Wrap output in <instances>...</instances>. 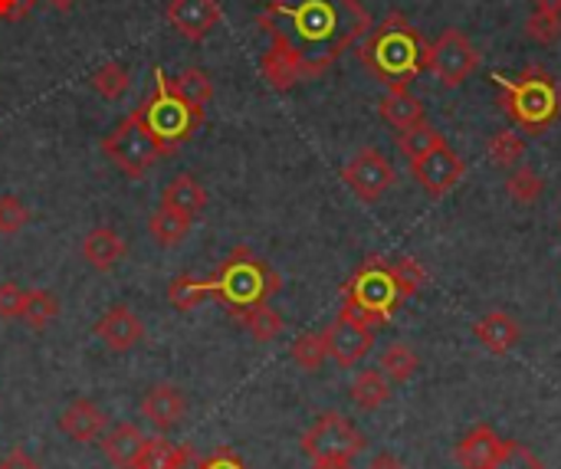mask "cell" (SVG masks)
Masks as SVG:
<instances>
[{
  "instance_id": "2",
  "label": "cell",
  "mask_w": 561,
  "mask_h": 469,
  "mask_svg": "<svg viewBox=\"0 0 561 469\" xmlns=\"http://www.w3.org/2000/svg\"><path fill=\"white\" fill-rule=\"evenodd\" d=\"M358 59L388 89H408L431 69V43L401 10H391L378 26L368 30L365 43L358 46Z\"/></svg>"
},
{
  "instance_id": "9",
  "label": "cell",
  "mask_w": 561,
  "mask_h": 469,
  "mask_svg": "<svg viewBox=\"0 0 561 469\" xmlns=\"http://www.w3.org/2000/svg\"><path fill=\"white\" fill-rule=\"evenodd\" d=\"M477 66H480V53L463 30H454V26L444 30L437 43L431 46V69L447 89H457L460 82H467L477 72Z\"/></svg>"
},
{
  "instance_id": "49",
  "label": "cell",
  "mask_w": 561,
  "mask_h": 469,
  "mask_svg": "<svg viewBox=\"0 0 561 469\" xmlns=\"http://www.w3.org/2000/svg\"><path fill=\"white\" fill-rule=\"evenodd\" d=\"M559 230H561V220H559Z\"/></svg>"
},
{
  "instance_id": "22",
  "label": "cell",
  "mask_w": 561,
  "mask_h": 469,
  "mask_svg": "<svg viewBox=\"0 0 561 469\" xmlns=\"http://www.w3.org/2000/svg\"><path fill=\"white\" fill-rule=\"evenodd\" d=\"M141 447H145V434H141L135 424H118V427L102 441L105 457L112 460V467H118V469L135 467V460H138Z\"/></svg>"
},
{
  "instance_id": "34",
  "label": "cell",
  "mask_w": 561,
  "mask_h": 469,
  "mask_svg": "<svg viewBox=\"0 0 561 469\" xmlns=\"http://www.w3.org/2000/svg\"><path fill=\"white\" fill-rule=\"evenodd\" d=\"M329 358V348H325V335L322 332H306L293 342V362L302 368V371H319Z\"/></svg>"
},
{
  "instance_id": "28",
  "label": "cell",
  "mask_w": 561,
  "mask_h": 469,
  "mask_svg": "<svg viewBox=\"0 0 561 469\" xmlns=\"http://www.w3.org/2000/svg\"><path fill=\"white\" fill-rule=\"evenodd\" d=\"M59 316V302L56 296H49L46 289H30L26 299H23V309H20V322L33 332L46 329L53 319Z\"/></svg>"
},
{
  "instance_id": "17",
  "label": "cell",
  "mask_w": 561,
  "mask_h": 469,
  "mask_svg": "<svg viewBox=\"0 0 561 469\" xmlns=\"http://www.w3.org/2000/svg\"><path fill=\"white\" fill-rule=\"evenodd\" d=\"M503 450V441L493 427L480 424L473 427L460 444H457V464L463 469H493L496 467V457Z\"/></svg>"
},
{
  "instance_id": "48",
  "label": "cell",
  "mask_w": 561,
  "mask_h": 469,
  "mask_svg": "<svg viewBox=\"0 0 561 469\" xmlns=\"http://www.w3.org/2000/svg\"><path fill=\"white\" fill-rule=\"evenodd\" d=\"M46 3H49L53 10H59V13H66V10H72V7H76L79 0H46Z\"/></svg>"
},
{
  "instance_id": "33",
  "label": "cell",
  "mask_w": 561,
  "mask_h": 469,
  "mask_svg": "<svg viewBox=\"0 0 561 469\" xmlns=\"http://www.w3.org/2000/svg\"><path fill=\"white\" fill-rule=\"evenodd\" d=\"M542 191H546L542 174H536V171L526 168V164L513 168L510 178H506V194H510L513 201H519V204H536V201L542 197Z\"/></svg>"
},
{
  "instance_id": "13",
  "label": "cell",
  "mask_w": 561,
  "mask_h": 469,
  "mask_svg": "<svg viewBox=\"0 0 561 469\" xmlns=\"http://www.w3.org/2000/svg\"><path fill=\"white\" fill-rule=\"evenodd\" d=\"M220 20H224L220 0H171L168 3V23L191 43L204 39Z\"/></svg>"
},
{
  "instance_id": "6",
  "label": "cell",
  "mask_w": 561,
  "mask_h": 469,
  "mask_svg": "<svg viewBox=\"0 0 561 469\" xmlns=\"http://www.w3.org/2000/svg\"><path fill=\"white\" fill-rule=\"evenodd\" d=\"M135 115L145 122V128L158 138V145L168 155L178 151L197 131V125L204 122V108H197L187 99H181L161 66H154V89L135 108Z\"/></svg>"
},
{
  "instance_id": "40",
  "label": "cell",
  "mask_w": 561,
  "mask_h": 469,
  "mask_svg": "<svg viewBox=\"0 0 561 469\" xmlns=\"http://www.w3.org/2000/svg\"><path fill=\"white\" fill-rule=\"evenodd\" d=\"M23 299H26V289H23V286H16V283H0V319H3V322L20 319Z\"/></svg>"
},
{
  "instance_id": "24",
  "label": "cell",
  "mask_w": 561,
  "mask_h": 469,
  "mask_svg": "<svg viewBox=\"0 0 561 469\" xmlns=\"http://www.w3.org/2000/svg\"><path fill=\"white\" fill-rule=\"evenodd\" d=\"M388 398H391V381H388L381 371H375V368L362 371V375L352 381V401H355L362 411H378V408L388 404Z\"/></svg>"
},
{
  "instance_id": "45",
  "label": "cell",
  "mask_w": 561,
  "mask_h": 469,
  "mask_svg": "<svg viewBox=\"0 0 561 469\" xmlns=\"http://www.w3.org/2000/svg\"><path fill=\"white\" fill-rule=\"evenodd\" d=\"M368 469H408L398 457H391V454H378L371 464H368Z\"/></svg>"
},
{
  "instance_id": "30",
  "label": "cell",
  "mask_w": 561,
  "mask_h": 469,
  "mask_svg": "<svg viewBox=\"0 0 561 469\" xmlns=\"http://www.w3.org/2000/svg\"><path fill=\"white\" fill-rule=\"evenodd\" d=\"M171 85H174V92H178L181 99H187V102L197 105V108H207L210 99H214V82H210V76H207L204 69H197V66L184 69L178 79H171Z\"/></svg>"
},
{
  "instance_id": "19",
  "label": "cell",
  "mask_w": 561,
  "mask_h": 469,
  "mask_svg": "<svg viewBox=\"0 0 561 469\" xmlns=\"http://www.w3.org/2000/svg\"><path fill=\"white\" fill-rule=\"evenodd\" d=\"M82 256L92 270L108 273L118 266V260L125 256V240L112 230V227H95L85 233L82 240Z\"/></svg>"
},
{
  "instance_id": "27",
  "label": "cell",
  "mask_w": 561,
  "mask_h": 469,
  "mask_svg": "<svg viewBox=\"0 0 561 469\" xmlns=\"http://www.w3.org/2000/svg\"><path fill=\"white\" fill-rule=\"evenodd\" d=\"M184 450H187V444L178 447V444H171L164 437L145 441V447H141V454H138L131 469H178L181 460H184Z\"/></svg>"
},
{
  "instance_id": "36",
  "label": "cell",
  "mask_w": 561,
  "mask_h": 469,
  "mask_svg": "<svg viewBox=\"0 0 561 469\" xmlns=\"http://www.w3.org/2000/svg\"><path fill=\"white\" fill-rule=\"evenodd\" d=\"M388 263H391V273H394L398 289H401L404 299L417 296L427 286V270L414 256H398V260H388Z\"/></svg>"
},
{
  "instance_id": "35",
  "label": "cell",
  "mask_w": 561,
  "mask_h": 469,
  "mask_svg": "<svg viewBox=\"0 0 561 469\" xmlns=\"http://www.w3.org/2000/svg\"><path fill=\"white\" fill-rule=\"evenodd\" d=\"M128 79H131V76H128V69H125L122 62H105V66H99V69L92 72V89H95L102 99L115 102V99L125 95Z\"/></svg>"
},
{
  "instance_id": "4",
  "label": "cell",
  "mask_w": 561,
  "mask_h": 469,
  "mask_svg": "<svg viewBox=\"0 0 561 469\" xmlns=\"http://www.w3.org/2000/svg\"><path fill=\"white\" fill-rule=\"evenodd\" d=\"M404 302L391 263L381 256H368L352 279L342 286V316L365 322L368 329H381L391 322L398 306Z\"/></svg>"
},
{
  "instance_id": "16",
  "label": "cell",
  "mask_w": 561,
  "mask_h": 469,
  "mask_svg": "<svg viewBox=\"0 0 561 469\" xmlns=\"http://www.w3.org/2000/svg\"><path fill=\"white\" fill-rule=\"evenodd\" d=\"M184 414H187V398L174 385H154L141 398V417L158 431H171Z\"/></svg>"
},
{
  "instance_id": "15",
  "label": "cell",
  "mask_w": 561,
  "mask_h": 469,
  "mask_svg": "<svg viewBox=\"0 0 561 469\" xmlns=\"http://www.w3.org/2000/svg\"><path fill=\"white\" fill-rule=\"evenodd\" d=\"M473 335H477V342H480L483 352H490V355H510V352L519 345L523 329H519V322H516L510 312L493 309V312H486L483 319H477Z\"/></svg>"
},
{
  "instance_id": "41",
  "label": "cell",
  "mask_w": 561,
  "mask_h": 469,
  "mask_svg": "<svg viewBox=\"0 0 561 469\" xmlns=\"http://www.w3.org/2000/svg\"><path fill=\"white\" fill-rule=\"evenodd\" d=\"M33 7H36V0H0V20L16 23V20H23Z\"/></svg>"
},
{
  "instance_id": "7",
  "label": "cell",
  "mask_w": 561,
  "mask_h": 469,
  "mask_svg": "<svg viewBox=\"0 0 561 469\" xmlns=\"http://www.w3.org/2000/svg\"><path fill=\"white\" fill-rule=\"evenodd\" d=\"M102 151L128 174V178H141L158 158H164L168 151L158 145V138L145 128V122L131 112L125 115L112 135L102 138Z\"/></svg>"
},
{
  "instance_id": "39",
  "label": "cell",
  "mask_w": 561,
  "mask_h": 469,
  "mask_svg": "<svg viewBox=\"0 0 561 469\" xmlns=\"http://www.w3.org/2000/svg\"><path fill=\"white\" fill-rule=\"evenodd\" d=\"M30 220V210L20 197H0V233H16Z\"/></svg>"
},
{
  "instance_id": "12",
  "label": "cell",
  "mask_w": 561,
  "mask_h": 469,
  "mask_svg": "<svg viewBox=\"0 0 561 469\" xmlns=\"http://www.w3.org/2000/svg\"><path fill=\"white\" fill-rule=\"evenodd\" d=\"M322 335H325L329 358H335L342 368H355L371 352V345H375V329H368L365 322L348 319L342 312H339V319Z\"/></svg>"
},
{
  "instance_id": "1",
  "label": "cell",
  "mask_w": 561,
  "mask_h": 469,
  "mask_svg": "<svg viewBox=\"0 0 561 469\" xmlns=\"http://www.w3.org/2000/svg\"><path fill=\"white\" fill-rule=\"evenodd\" d=\"M256 23L270 36L260 69L276 92L319 79L375 26L362 0H270Z\"/></svg>"
},
{
  "instance_id": "42",
  "label": "cell",
  "mask_w": 561,
  "mask_h": 469,
  "mask_svg": "<svg viewBox=\"0 0 561 469\" xmlns=\"http://www.w3.org/2000/svg\"><path fill=\"white\" fill-rule=\"evenodd\" d=\"M201 469H247V464L233 450H217L210 460H201Z\"/></svg>"
},
{
  "instance_id": "46",
  "label": "cell",
  "mask_w": 561,
  "mask_h": 469,
  "mask_svg": "<svg viewBox=\"0 0 561 469\" xmlns=\"http://www.w3.org/2000/svg\"><path fill=\"white\" fill-rule=\"evenodd\" d=\"M536 10H546V13H559L561 16V0H533Z\"/></svg>"
},
{
  "instance_id": "21",
  "label": "cell",
  "mask_w": 561,
  "mask_h": 469,
  "mask_svg": "<svg viewBox=\"0 0 561 469\" xmlns=\"http://www.w3.org/2000/svg\"><path fill=\"white\" fill-rule=\"evenodd\" d=\"M378 112L388 125H394L398 131L408 125L424 122V102L417 95H411L408 89H388L385 99L378 102Z\"/></svg>"
},
{
  "instance_id": "29",
  "label": "cell",
  "mask_w": 561,
  "mask_h": 469,
  "mask_svg": "<svg viewBox=\"0 0 561 469\" xmlns=\"http://www.w3.org/2000/svg\"><path fill=\"white\" fill-rule=\"evenodd\" d=\"M417 368H421V362H417L414 348H408L404 342L388 345L385 355H381V375H385L388 381H394V385L411 381V378L417 375Z\"/></svg>"
},
{
  "instance_id": "47",
  "label": "cell",
  "mask_w": 561,
  "mask_h": 469,
  "mask_svg": "<svg viewBox=\"0 0 561 469\" xmlns=\"http://www.w3.org/2000/svg\"><path fill=\"white\" fill-rule=\"evenodd\" d=\"M178 469H201V460H197L194 447H187V450H184V460H181V467Z\"/></svg>"
},
{
  "instance_id": "18",
  "label": "cell",
  "mask_w": 561,
  "mask_h": 469,
  "mask_svg": "<svg viewBox=\"0 0 561 469\" xmlns=\"http://www.w3.org/2000/svg\"><path fill=\"white\" fill-rule=\"evenodd\" d=\"M59 431L76 441V444H92L102 431H105V414L85 401V398H76L62 414H59Z\"/></svg>"
},
{
  "instance_id": "44",
  "label": "cell",
  "mask_w": 561,
  "mask_h": 469,
  "mask_svg": "<svg viewBox=\"0 0 561 469\" xmlns=\"http://www.w3.org/2000/svg\"><path fill=\"white\" fill-rule=\"evenodd\" d=\"M312 469H355V467H352V457H322V460H312Z\"/></svg>"
},
{
  "instance_id": "14",
  "label": "cell",
  "mask_w": 561,
  "mask_h": 469,
  "mask_svg": "<svg viewBox=\"0 0 561 469\" xmlns=\"http://www.w3.org/2000/svg\"><path fill=\"white\" fill-rule=\"evenodd\" d=\"M95 339L108 352H131L135 345L145 342V325H141V319L128 306H112L95 322Z\"/></svg>"
},
{
  "instance_id": "11",
  "label": "cell",
  "mask_w": 561,
  "mask_h": 469,
  "mask_svg": "<svg viewBox=\"0 0 561 469\" xmlns=\"http://www.w3.org/2000/svg\"><path fill=\"white\" fill-rule=\"evenodd\" d=\"M411 171H414V178L421 181V187H424L431 197H447V194L460 184V178L467 174V164H463V158L450 148V141L444 138L434 151H427L424 158L411 161Z\"/></svg>"
},
{
  "instance_id": "38",
  "label": "cell",
  "mask_w": 561,
  "mask_h": 469,
  "mask_svg": "<svg viewBox=\"0 0 561 469\" xmlns=\"http://www.w3.org/2000/svg\"><path fill=\"white\" fill-rule=\"evenodd\" d=\"M493 469H546V464L526 447V444H516V441H503V450L496 457V467Z\"/></svg>"
},
{
  "instance_id": "20",
  "label": "cell",
  "mask_w": 561,
  "mask_h": 469,
  "mask_svg": "<svg viewBox=\"0 0 561 469\" xmlns=\"http://www.w3.org/2000/svg\"><path fill=\"white\" fill-rule=\"evenodd\" d=\"M161 204L194 220V217H201V214H204V207H207V194H204V187H201L191 174H178V178L164 187Z\"/></svg>"
},
{
  "instance_id": "3",
  "label": "cell",
  "mask_w": 561,
  "mask_h": 469,
  "mask_svg": "<svg viewBox=\"0 0 561 469\" xmlns=\"http://www.w3.org/2000/svg\"><path fill=\"white\" fill-rule=\"evenodd\" d=\"M496 82L500 105L519 131L539 138L561 118V79L546 66L529 62L516 76H496Z\"/></svg>"
},
{
  "instance_id": "23",
  "label": "cell",
  "mask_w": 561,
  "mask_h": 469,
  "mask_svg": "<svg viewBox=\"0 0 561 469\" xmlns=\"http://www.w3.org/2000/svg\"><path fill=\"white\" fill-rule=\"evenodd\" d=\"M191 217H184V214H178V210H171V207H158L154 214H151V220H148V233H151V240L158 243V247H178L187 233H191Z\"/></svg>"
},
{
  "instance_id": "5",
  "label": "cell",
  "mask_w": 561,
  "mask_h": 469,
  "mask_svg": "<svg viewBox=\"0 0 561 469\" xmlns=\"http://www.w3.org/2000/svg\"><path fill=\"white\" fill-rule=\"evenodd\" d=\"M207 283H210V296L220 299L230 312L270 302L283 286L279 273L247 247H237L224 260L220 273L214 279H207Z\"/></svg>"
},
{
  "instance_id": "31",
  "label": "cell",
  "mask_w": 561,
  "mask_h": 469,
  "mask_svg": "<svg viewBox=\"0 0 561 469\" xmlns=\"http://www.w3.org/2000/svg\"><path fill=\"white\" fill-rule=\"evenodd\" d=\"M207 296H210V283H207V279H197V276H178V279H171V286H168V299H171V306H174L178 312L197 309Z\"/></svg>"
},
{
  "instance_id": "25",
  "label": "cell",
  "mask_w": 561,
  "mask_h": 469,
  "mask_svg": "<svg viewBox=\"0 0 561 469\" xmlns=\"http://www.w3.org/2000/svg\"><path fill=\"white\" fill-rule=\"evenodd\" d=\"M233 319L256 339V342H273L279 332H283V319H279V312L276 309H270L266 302H260V306H250V309H237L233 312Z\"/></svg>"
},
{
  "instance_id": "8",
  "label": "cell",
  "mask_w": 561,
  "mask_h": 469,
  "mask_svg": "<svg viewBox=\"0 0 561 469\" xmlns=\"http://www.w3.org/2000/svg\"><path fill=\"white\" fill-rule=\"evenodd\" d=\"M368 447L365 434L342 414L329 411L322 417H316V424L302 434V454L309 460H322V457H358Z\"/></svg>"
},
{
  "instance_id": "43",
  "label": "cell",
  "mask_w": 561,
  "mask_h": 469,
  "mask_svg": "<svg viewBox=\"0 0 561 469\" xmlns=\"http://www.w3.org/2000/svg\"><path fill=\"white\" fill-rule=\"evenodd\" d=\"M0 469H43L23 447H13L3 460H0Z\"/></svg>"
},
{
  "instance_id": "10",
  "label": "cell",
  "mask_w": 561,
  "mask_h": 469,
  "mask_svg": "<svg viewBox=\"0 0 561 469\" xmlns=\"http://www.w3.org/2000/svg\"><path fill=\"white\" fill-rule=\"evenodd\" d=\"M342 181L348 184V191L358 201L375 204V201H381L394 187L398 174H394L391 161L378 148H358L352 155V161L342 168Z\"/></svg>"
},
{
  "instance_id": "26",
  "label": "cell",
  "mask_w": 561,
  "mask_h": 469,
  "mask_svg": "<svg viewBox=\"0 0 561 469\" xmlns=\"http://www.w3.org/2000/svg\"><path fill=\"white\" fill-rule=\"evenodd\" d=\"M444 141V135L424 118V122H417V125H408V128H401L398 131V148H401V155L408 158V161H417V158H424L427 151H434L437 145Z\"/></svg>"
},
{
  "instance_id": "37",
  "label": "cell",
  "mask_w": 561,
  "mask_h": 469,
  "mask_svg": "<svg viewBox=\"0 0 561 469\" xmlns=\"http://www.w3.org/2000/svg\"><path fill=\"white\" fill-rule=\"evenodd\" d=\"M526 36L539 46H552L561 36V16L546 13V10H533V16L526 20Z\"/></svg>"
},
{
  "instance_id": "32",
  "label": "cell",
  "mask_w": 561,
  "mask_h": 469,
  "mask_svg": "<svg viewBox=\"0 0 561 469\" xmlns=\"http://www.w3.org/2000/svg\"><path fill=\"white\" fill-rule=\"evenodd\" d=\"M490 158L500 164V168H519L523 164V158H526V138L519 135V131H513V128H506V131H496L493 138H490Z\"/></svg>"
}]
</instances>
